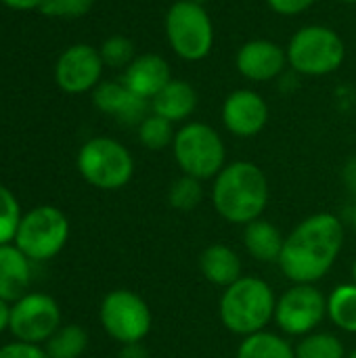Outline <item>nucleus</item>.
Returning <instances> with one entry per match:
<instances>
[{"mask_svg":"<svg viewBox=\"0 0 356 358\" xmlns=\"http://www.w3.org/2000/svg\"><path fill=\"white\" fill-rule=\"evenodd\" d=\"M296 358H346V348L338 336L329 331H313L300 338Z\"/></svg>","mask_w":356,"mask_h":358,"instance_id":"obj_24","label":"nucleus"},{"mask_svg":"<svg viewBox=\"0 0 356 358\" xmlns=\"http://www.w3.org/2000/svg\"><path fill=\"white\" fill-rule=\"evenodd\" d=\"M172 153L183 174L214 180L227 166L225 141L216 128L204 122H189L176 130Z\"/></svg>","mask_w":356,"mask_h":358,"instance_id":"obj_4","label":"nucleus"},{"mask_svg":"<svg viewBox=\"0 0 356 358\" xmlns=\"http://www.w3.org/2000/svg\"><path fill=\"white\" fill-rule=\"evenodd\" d=\"M92 103L99 111L124 124H141L151 109V101L134 94L124 82H101L94 88Z\"/></svg>","mask_w":356,"mask_h":358,"instance_id":"obj_15","label":"nucleus"},{"mask_svg":"<svg viewBox=\"0 0 356 358\" xmlns=\"http://www.w3.org/2000/svg\"><path fill=\"white\" fill-rule=\"evenodd\" d=\"M120 358H151V355L143 346V342H136V344H124L120 350Z\"/></svg>","mask_w":356,"mask_h":358,"instance_id":"obj_33","label":"nucleus"},{"mask_svg":"<svg viewBox=\"0 0 356 358\" xmlns=\"http://www.w3.org/2000/svg\"><path fill=\"white\" fill-rule=\"evenodd\" d=\"M210 199L214 212L231 224H250L262 218L271 201V185L254 162L227 164L212 182Z\"/></svg>","mask_w":356,"mask_h":358,"instance_id":"obj_2","label":"nucleus"},{"mask_svg":"<svg viewBox=\"0 0 356 358\" xmlns=\"http://www.w3.org/2000/svg\"><path fill=\"white\" fill-rule=\"evenodd\" d=\"M10 325V302L0 298V334L6 331Z\"/></svg>","mask_w":356,"mask_h":358,"instance_id":"obj_35","label":"nucleus"},{"mask_svg":"<svg viewBox=\"0 0 356 358\" xmlns=\"http://www.w3.org/2000/svg\"><path fill=\"white\" fill-rule=\"evenodd\" d=\"M317 0H266V4L271 6V10H275L277 15L283 17H296L302 15L304 10H308Z\"/></svg>","mask_w":356,"mask_h":358,"instance_id":"obj_31","label":"nucleus"},{"mask_svg":"<svg viewBox=\"0 0 356 358\" xmlns=\"http://www.w3.org/2000/svg\"><path fill=\"white\" fill-rule=\"evenodd\" d=\"M277 298L273 287L258 277H241L225 287L218 302V317L227 331L248 338L275 321Z\"/></svg>","mask_w":356,"mask_h":358,"instance_id":"obj_3","label":"nucleus"},{"mask_svg":"<svg viewBox=\"0 0 356 358\" xmlns=\"http://www.w3.org/2000/svg\"><path fill=\"white\" fill-rule=\"evenodd\" d=\"M235 358H296V348L273 331H260L241 340Z\"/></svg>","mask_w":356,"mask_h":358,"instance_id":"obj_21","label":"nucleus"},{"mask_svg":"<svg viewBox=\"0 0 356 358\" xmlns=\"http://www.w3.org/2000/svg\"><path fill=\"white\" fill-rule=\"evenodd\" d=\"M92 4L94 0H46L40 10L48 17L78 19V17H84L92 8Z\"/></svg>","mask_w":356,"mask_h":358,"instance_id":"obj_29","label":"nucleus"},{"mask_svg":"<svg viewBox=\"0 0 356 358\" xmlns=\"http://www.w3.org/2000/svg\"><path fill=\"white\" fill-rule=\"evenodd\" d=\"M353 227H355V233H356V206H355V212H353Z\"/></svg>","mask_w":356,"mask_h":358,"instance_id":"obj_38","label":"nucleus"},{"mask_svg":"<svg viewBox=\"0 0 356 358\" xmlns=\"http://www.w3.org/2000/svg\"><path fill=\"white\" fill-rule=\"evenodd\" d=\"M21 222V208L10 189L0 185V245L15 241Z\"/></svg>","mask_w":356,"mask_h":358,"instance_id":"obj_27","label":"nucleus"},{"mask_svg":"<svg viewBox=\"0 0 356 358\" xmlns=\"http://www.w3.org/2000/svg\"><path fill=\"white\" fill-rule=\"evenodd\" d=\"M170 80H172V71L168 61L162 55L145 52V55H136V59L126 67L122 82L134 94L151 101Z\"/></svg>","mask_w":356,"mask_h":358,"instance_id":"obj_16","label":"nucleus"},{"mask_svg":"<svg viewBox=\"0 0 356 358\" xmlns=\"http://www.w3.org/2000/svg\"><path fill=\"white\" fill-rule=\"evenodd\" d=\"M101 52L90 44H73L69 46L57 61L55 80L61 90L69 94H80L92 90L101 84L103 73Z\"/></svg>","mask_w":356,"mask_h":358,"instance_id":"obj_12","label":"nucleus"},{"mask_svg":"<svg viewBox=\"0 0 356 358\" xmlns=\"http://www.w3.org/2000/svg\"><path fill=\"white\" fill-rule=\"evenodd\" d=\"M327 298L311 283H294L277 298L275 323L292 338H304L325 321Z\"/></svg>","mask_w":356,"mask_h":358,"instance_id":"obj_10","label":"nucleus"},{"mask_svg":"<svg viewBox=\"0 0 356 358\" xmlns=\"http://www.w3.org/2000/svg\"><path fill=\"white\" fill-rule=\"evenodd\" d=\"M344 239V224L336 214H313L285 237L279 268L292 283L315 285L338 262Z\"/></svg>","mask_w":356,"mask_h":358,"instance_id":"obj_1","label":"nucleus"},{"mask_svg":"<svg viewBox=\"0 0 356 358\" xmlns=\"http://www.w3.org/2000/svg\"><path fill=\"white\" fill-rule=\"evenodd\" d=\"M69 239V220L55 206H38L21 216L15 245L31 260L46 262L61 254Z\"/></svg>","mask_w":356,"mask_h":358,"instance_id":"obj_8","label":"nucleus"},{"mask_svg":"<svg viewBox=\"0 0 356 358\" xmlns=\"http://www.w3.org/2000/svg\"><path fill=\"white\" fill-rule=\"evenodd\" d=\"M61 327V308L46 294H25L10 306L8 331L19 342L42 344Z\"/></svg>","mask_w":356,"mask_h":358,"instance_id":"obj_11","label":"nucleus"},{"mask_svg":"<svg viewBox=\"0 0 356 358\" xmlns=\"http://www.w3.org/2000/svg\"><path fill=\"white\" fill-rule=\"evenodd\" d=\"M197 107V90L185 80H170L153 99L151 111L168 122H185Z\"/></svg>","mask_w":356,"mask_h":358,"instance_id":"obj_19","label":"nucleus"},{"mask_svg":"<svg viewBox=\"0 0 356 358\" xmlns=\"http://www.w3.org/2000/svg\"><path fill=\"white\" fill-rule=\"evenodd\" d=\"M342 180L348 189V193L356 195V157H350L346 164H344V170H342Z\"/></svg>","mask_w":356,"mask_h":358,"instance_id":"obj_32","label":"nucleus"},{"mask_svg":"<svg viewBox=\"0 0 356 358\" xmlns=\"http://www.w3.org/2000/svg\"><path fill=\"white\" fill-rule=\"evenodd\" d=\"M287 65L302 76H329L342 67L346 46L340 34L327 25H304L287 44Z\"/></svg>","mask_w":356,"mask_h":358,"instance_id":"obj_5","label":"nucleus"},{"mask_svg":"<svg viewBox=\"0 0 356 358\" xmlns=\"http://www.w3.org/2000/svg\"><path fill=\"white\" fill-rule=\"evenodd\" d=\"M287 65V50L264 38L248 40L239 46L235 55L237 71L250 82H271L275 80Z\"/></svg>","mask_w":356,"mask_h":358,"instance_id":"obj_14","label":"nucleus"},{"mask_svg":"<svg viewBox=\"0 0 356 358\" xmlns=\"http://www.w3.org/2000/svg\"><path fill=\"white\" fill-rule=\"evenodd\" d=\"M174 124L168 122L166 117L157 115V113H149L141 124H138V141L145 149L149 151H164L168 147H172L174 143Z\"/></svg>","mask_w":356,"mask_h":358,"instance_id":"obj_25","label":"nucleus"},{"mask_svg":"<svg viewBox=\"0 0 356 358\" xmlns=\"http://www.w3.org/2000/svg\"><path fill=\"white\" fill-rule=\"evenodd\" d=\"M353 283H356V260L355 264H353Z\"/></svg>","mask_w":356,"mask_h":358,"instance_id":"obj_36","label":"nucleus"},{"mask_svg":"<svg viewBox=\"0 0 356 358\" xmlns=\"http://www.w3.org/2000/svg\"><path fill=\"white\" fill-rule=\"evenodd\" d=\"M0 358H50L40 344L29 342H10L0 346Z\"/></svg>","mask_w":356,"mask_h":358,"instance_id":"obj_30","label":"nucleus"},{"mask_svg":"<svg viewBox=\"0 0 356 358\" xmlns=\"http://www.w3.org/2000/svg\"><path fill=\"white\" fill-rule=\"evenodd\" d=\"M327 317L338 329L356 334V283H342L332 289L327 296Z\"/></svg>","mask_w":356,"mask_h":358,"instance_id":"obj_22","label":"nucleus"},{"mask_svg":"<svg viewBox=\"0 0 356 358\" xmlns=\"http://www.w3.org/2000/svg\"><path fill=\"white\" fill-rule=\"evenodd\" d=\"M2 2L15 10H29V8H42L46 0H2Z\"/></svg>","mask_w":356,"mask_h":358,"instance_id":"obj_34","label":"nucleus"},{"mask_svg":"<svg viewBox=\"0 0 356 358\" xmlns=\"http://www.w3.org/2000/svg\"><path fill=\"white\" fill-rule=\"evenodd\" d=\"M222 124L239 138H252L260 134L269 124V103L252 88H237L227 94L222 103Z\"/></svg>","mask_w":356,"mask_h":358,"instance_id":"obj_13","label":"nucleus"},{"mask_svg":"<svg viewBox=\"0 0 356 358\" xmlns=\"http://www.w3.org/2000/svg\"><path fill=\"white\" fill-rule=\"evenodd\" d=\"M204 201V180L180 174L168 189V203L176 212H193Z\"/></svg>","mask_w":356,"mask_h":358,"instance_id":"obj_26","label":"nucleus"},{"mask_svg":"<svg viewBox=\"0 0 356 358\" xmlns=\"http://www.w3.org/2000/svg\"><path fill=\"white\" fill-rule=\"evenodd\" d=\"M193 2H197V4H201V6H206L208 2H212V0H193Z\"/></svg>","mask_w":356,"mask_h":358,"instance_id":"obj_37","label":"nucleus"},{"mask_svg":"<svg viewBox=\"0 0 356 358\" xmlns=\"http://www.w3.org/2000/svg\"><path fill=\"white\" fill-rule=\"evenodd\" d=\"M88 348V334L80 325L59 327L46 342V355L50 358H80Z\"/></svg>","mask_w":356,"mask_h":358,"instance_id":"obj_23","label":"nucleus"},{"mask_svg":"<svg viewBox=\"0 0 356 358\" xmlns=\"http://www.w3.org/2000/svg\"><path fill=\"white\" fill-rule=\"evenodd\" d=\"M346 358H356V348L350 352V355H346Z\"/></svg>","mask_w":356,"mask_h":358,"instance_id":"obj_40","label":"nucleus"},{"mask_svg":"<svg viewBox=\"0 0 356 358\" xmlns=\"http://www.w3.org/2000/svg\"><path fill=\"white\" fill-rule=\"evenodd\" d=\"M166 40L183 61H204L214 48V23L206 6L193 0H176L164 19Z\"/></svg>","mask_w":356,"mask_h":358,"instance_id":"obj_6","label":"nucleus"},{"mask_svg":"<svg viewBox=\"0 0 356 358\" xmlns=\"http://www.w3.org/2000/svg\"><path fill=\"white\" fill-rule=\"evenodd\" d=\"M78 172L101 191H118L134 176L132 153L115 138L94 136L78 151Z\"/></svg>","mask_w":356,"mask_h":358,"instance_id":"obj_7","label":"nucleus"},{"mask_svg":"<svg viewBox=\"0 0 356 358\" xmlns=\"http://www.w3.org/2000/svg\"><path fill=\"white\" fill-rule=\"evenodd\" d=\"M283 243H285V237L283 233L271 222V220H264V218H258L250 224L243 227V245H245V252L258 260V262H277L279 264V258H281V252H283Z\"/></svg>","mask_w":356,"mask_h":358,"instance_id":"obj_20","label":"nucleus"},{"mask_svg":"<svg viewBox=\"0 0 356 358\" xmlns=\"http://www.w3.org/2000/svg\"><path fill=\"white\" fill-rule=\"evenodd\" d=\"M99 321L105 334L122 346L143 342L153 327L149 304L130 289L109 292L99 306Z\"/></svg>","mask_w":356,"mask_h":358,"instance_id":"obj_9","label":"nucleus"},{"mask_svg":"<svg viewBox=\"0 0 356 358\" xmlns=\"http://www.w3.org/2000/svg\"><path fill=\"white\" fill-rule=\"evenodd\" d=\"M101 59L105 65L109 67H128L134 59H136V50H134V42L126 36H109L101 48Z\"/></svg>","mask_w":356,"mask_h":358,"instance_id":"obj_28","label":"nucleus"},{"mask_svg":"<svg viewBox=\"0 0 356 358\" xmlns=\"http://www.w3.org/2000/svg\"><path fill=\"white\" fill-rule=\"evenodd\" d=\"M340 2H344V4H356V0H340Z\"/></svg>","mask_w":356,"mask_h":358,"instance_id":"obj_39","label":"nucleus"},{"mask_svg":"<svg viewBox=\"0 0 356 358\" xmlns=\"http://www.w3.org/2000/svg\"><path fill=\"white\" fill-rule=\"evenodd\" d=\"M199 271L204 279L216 287H229L241 279V258L227 243H212L199 256Z\"/></svg>","mask_w":356,"mask_h":358,"instance_id":"obj_17","label":"nucleus"},{"mask_svg":"<svg viewBox=\"0 0 356 358\" xmlns=\"http://www.w3.org/2000/svg\"><path fill=\"white\" fill-rule=\"evenodd\" d=\"M29 258L17 245H0V298L17 302L29 287Z\"/></svg>","mask_w":356,"mask_h":358,"instance_id":"obj_18","label":"nucleus"}]
</instances>
